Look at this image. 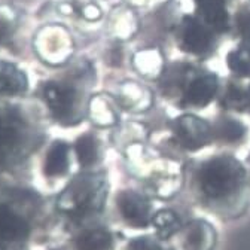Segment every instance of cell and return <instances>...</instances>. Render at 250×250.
<instances>
[{"instance_id":"cell-20","label":"cell","mask_w":250,"mask_h":250,"mask_svg":"<svg viewBox=\"0 0 250 250\" xmlns=\"http://www.w3.org/2000/svg\"><path fill=\"white\" fill-rule=\"evenodd\" d=\"M235 22H237V31L240 33V36L246 41H250V11L246 8L238 11L235 17Z\"/></svg>"},{"instance_id":"cell-11","label":"cell","mask_w":250,"mask_h":250,"mask_svg":"<svg viewBox=\"0 0 250 250\" xmlns=\"http://www.w3.org/2000/svg\"><path fill=\"white\" fill-rule=\"evenodd\" d=\"M27 89L25 75L14 64L0 61V96H15Z\"/></svg>"},{"instance_id":"cell-2","label":"cell","mask_w":250,"mask_h":250,"mask_svg":"<svg viewBox=\"0 0 250 250\" xmlns=\"http://www.w3.org/2000/svg\"><path fill=\"white\" fill-rule=\"evenodd\" d=\"M103 182L97 177H83L78 180L72 191L66 192L61 198V207L69 211L83 213L86 210H96L103 201Z\"/></svg>"},{"instance_id":"cell-6","label":"cell","mask_w":250,"mask_h":250,"mask_svg":"<svg viewBox=\"0 0 250 250\" xmlns=\"http://www.w3.org/2000/svg\"><path fill=\"white\" fill-rule=\"evenodd\" d=\"M43 97L46 104L60 122H67L73 119L75 112V94L73 89L57 82H49L43 88Z\"/></svg>"},{"instance_id":"cell-16","label":"cell","mask_w":250,"mask_h":250,"mask_svg":"<svg viewBox=\"0 0 250 250\" xmlns=\"http://www.w3.org/2000/svg\"><path fill=\"white\" fill-rule=\"evenodd\" d=\"M112 235L104 229H92L78 240V250H110Z\"/></svg>"},{"instance_id":"cell-13","label":"cell","mask_w":250,"mask_h":250,"mask_svg":"<svg viewBox=\"0 0 250 250\" xmlns=\"http://www.w3.org/2000/svg\"><path fill=\"white\" fill-rule=\"evenodd\" d=\"M213 130V140H219L222 143H240L246 136V127L229 118H224L214 124Z\"/></svg>"},{"instance_id":"cell-9","label":"cell","mask_w":250,"mask_h":250,"mask_svg":"<svg viewBox=\"0 0 250 250\" xmlns=\"http://www.w3.org/2000/svg\"><path fill=\"white\" fill-rule=\"evenodd\" d=\"M217 91V78L213 75H206L198 79H195L189 88L186 91L185 102L186 104L194 107H203L207 106Z\"/></svg>"},{"instance_id":"cell-17","label":"cell","mask_w":250,"mask_h":250,"mask_svg":"<svg viewBox=\"0 0 250 250\" xmlns=\"http://www.w3.org/2000/svg\"><path fill=\"white\" fill-rule=\"evenodd\" d=\"M227 64L238 76H250V43L231 51L227 55Z\"/></svg>"},{"instance_id":"cell-14","label":"cell","mask_w":250,"mask_h":250,"mask_svg":"<svg viewBox=\"0 0 250 250\" xmlns=\"http://www.w3.org/2000/svg\"><path fill=\"white\" fill-rule=\"evenodd\" d=\"M152 225L155 227L156 237L168 240L182 229V222L173 210H160L152 216Z\"/></svg>"},{"instance_id":"cell-4","label":"cell","mask_w":250,"mask_h":250,"mask_svg":"<svg viewBox=\"0 0 250 250\" xmlns=\"http://www.w3.org/2000/svg\"><path fill=\"white\" fill-rule=\"evenodd\" d=\"M116 206L127 225L147 228L152 224V206L146 197L134 191H122L116 197Z\"/></svg>"},{"instance_id":"cell-21","label":"cell","mask_w":250,"mask_h":250,"mask_svg":"<svg viewBox=\"0 0 250 250\" xmlns=\"http://www.w3.org/2000/svg\"><path fill=\"white\" fill-rule=\"evenodd\" d=\"M130 250H171V249H166L161 246L160 241H156L153 238L149 237H140L136 238L130 243Z\"/></svg>"},{"instance_id":"cell-19","label":"cell","mask_w":250,"mask_h":250,"mask_svg":"<svg viewBox=\"0 0 250 250\" xmlns=\"http://www.w3.org/2000/svg\"><path fill=\"white\" fill-rule=\"evenodd\" d=\"M225 104L234 110H243L249 107V91L231 83L225 94Z\"/></svg>"},{"instance_id":"cell-8","label":"cell","mask_w":250,"mask_h":250,"mask_svg":"<svg viewBox=\"0 0 250 250\" xmlns=\"http://www.w3.org/2000/svg\"><path fill=\"white\" fill-rule=\"evenodd\" d=\"M27 237L24 221L6 207H0V247H11Z\"/></svg>"},{"instance_id":"cell-7","label":"cell","mask_w":250,"mask_h":250,"mask_svg":"<svg viewBox=\"0 0 250 250\" xmlns=\"http://www.w3.org/2000/svg\"><path fill=\"white\" fill-rule=\"evenodd\" d=\"M183 250H213L216 232L204 221H192L183 228Z\"/></svg>"},{"instance_id":"cell-3","label":"cell","mask_w":250,"mask_h":250,"mask_svg":"<svg viewBox=\"0 0 250 250\" xmlns=\"http://www.w3.org/2000/svg\"><path fill=\"white\" fill-rule=\"evenodd\" d=\"M173 133L174 140L179 143V146L188 150H197L200 147H204L213 140V130L210 124L191 115L176 119L173 125Z\"/></svg>"},{"instance_id":"cell-12","label":"cell","mask_w":250,"mask_h":250,"mask_svg":"<svg viewBox=\"0 0 250 250\" xmlns=\"http://www.w3.org/2000/svg\"><path fill=\"white\" fill-rule=\"evenodd\" d=\"M69 167V147L66 143L57 142L48 150L45 160V173L49 177L64 174Z\"/></svg>"},{"instance_id":"cell-15","label":"cell","mask_w":250,"mask_h":250,"mask_svg":"<svg viewBox=\"0 0 250 250\" xmlns=\"http://www.w3.org/2000/svg\"><path fill=\"white\" fill-rule=\"evenodd\" d=\"M3 116H0V163L5 161L12 153L18 139L15 122H12L9 118L3 119Z\"/></svg>"},{"instance_id":"cell-5","label":"cell","mask_w":250,"mask_h":250,"mask_svg":"<svg viewBox=\"0 0 250 250\" xmlns=\"http://www.w3.org/2000/svg\"><path fill=\"white\" fill-rule=\"evenodd\" d=\"M180 45L188 52L201 55L211 49L213 36L200 20L194 17H185L180 28Z\"/></svg>"},{"instance_id":"cell-10","label":"cell","mask_w":250,"mask_h":250,"mask_svg":"<svg viewBox=\"0 0 250 250\" xmlns=\"http://www.w3.org/2000/svg\"><path fill=\"white\" fill-rule=\"evenodd\" d=\"M195 3L208 25L217 31H225L228 28L225 0H195Z\"/></svg>"},{"instance_id":"cell-18","label":"cell","mask_w":250,"mask_h":250,"mask_svg":"<svg viewBox=\"0 0 250 250\" xmlns=\"http://www.w3.org/2000/svg\"><path fill=\"white\" fill-rule=\"evenodd\" d=\"M76 155L82 167H89L97 160V143L92 136L86 134L78 139L76 142Z\"/></svg>"},{"instance_id":"cell-22","label":"cell","mask_w":250,"mask_h":250,"mask_svg":"<svg viewBox=\"0 0 250 250\" xmlns=\"http://www.w3.org/2000/svg\"><path fill=\"white\" fill-rule=\"evenodd\" d=\"M8 35H9V24L0 18V42H3V39H6Z\"/></svg>"},{"instance_id":"cell-1","label":"cell","mask_w":250,"mask_h":250,"mask_svg":"<svg viewBox=\"0 0 250 250\" xmlns=\"http://www.w3.org/2000/svg\"><path fill=\"white\" fill-rule=\"evenodd\" d=\"M195 189L201 203L211 210L231 207L244 197L246 170L232 156H214L200 166Z\"/></svg>"}]
</instances>
